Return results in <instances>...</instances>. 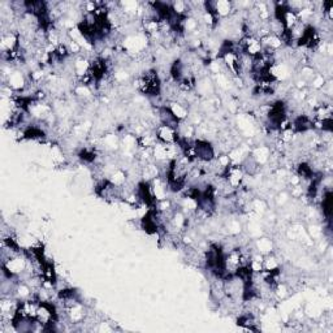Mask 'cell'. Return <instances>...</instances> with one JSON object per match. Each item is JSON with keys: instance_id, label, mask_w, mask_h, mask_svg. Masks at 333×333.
Listing matches in <instances>:
<instances>
[{"instance_id": "3", "label": "cell", "mask_w": 333, "mask_h": 333, "mask_svg": "<svg viewBox=\"0 0 333 333\" xmlns=\"http://www.w3.org/2000/svg\"><path fill=\"white\" fill-rule=\"evenodd\" d=\"M195 150H197V158L199 161H211L216 158L215 147L207 139H194Z\"/></svg>"}, {"instance_id": "8", "label": "cell", "mask_w": 333, "mask_h": 333, "mask_svg": "<svg viewBox=\"0 0 333 333\" xmlns=\"http://www.w3.org/2000/svg\"><path fill=\"white\" fill-rule=\"evenodd\" d=\"M108 181L115 186L122 188L128 182V173L122 168H115L112 172L108 175Z\"/></svg>"}, {"instance_id": "6", "label": "cell", "mask_w": 333, "mask_h": 333, "mask_svg": "<svg viewBox=\"0 0 333 333\" xmlns=\"http://www.w3.org/2000/svg\"><path fill=\"white\" fill-rule=\"evenodd\" d=\"M165 106L168 107V110L172 112V115L175 116L176 119H177L180 122L185 121V120H188V117H189V115H190L189 106L184 105L182 102L175 100V102L167 103Z\"/></svg>"}, {"instance_id": "11", "label": "cell", "mask_w": 333, "mask_h": 333, "mask_svg": "<svg viewBox=\"0 0 333 333\" xmlns=\"http://www.w3.org/2000/svg\"><path fill=\"white\" fill-rule=\"evenodd\" d=\"M289 197H290V195H289L288 193L281 192L279 195H277V198H275V199H276V203L279 204V206L280 204H281V206H284V204L289 201Z\"/></svg>"}, {"instance_id": "9", "label": "cell", "mask_w": 333, "mask_h": 333, "mask_svg": "<svg viewBox=\"0 0 333 333\" xmlns=\"http://www.w3.org/2000/svg\"><path fill=\"white\" fill-rule=\"evenodd\" d=\"M281 269V263L280 259L276 257V254L271 253L268 255H264V260H263V271L268 272H276Z\"/></svg>"}, {"instance_id": "4", "label": "cell", "mask_w": 333, "mask_h": 333, "mask_svg": "<svg viewBox=\"0 0 333 333\" xmlns=\"http://www.w3.org/2000/svg\"><path fill=\"white\" fill-rule=\"evenodd\" d=\"M224 177L226 178L228 184L231 185L235 190H237L238 188H241L245 178V172H243L242 167L241 165H231L229 168H226Z\"/></svg>"}, {"instance_id": "10", "label": "cell", "mask_w": 333, "mask_h": 333, "mask_svg": "<svg viewBox=\"0 0 333 333\" xmlns=\"http://www.w3.org/2000/svg\"><path fill=\"white\" fill-rule=\"evenodd\" d=\"M308 235L313 240H320L322 236H324L323 235V229L319 225H314V224L308 226Z\"/></svg>"}, {"instance_id": "7", "label": "cell", "mask_w": 333, "mask_h": 333, "mask_svg": "<svg viewBox=\"0 0 333 333\" xmlns=\"http://www.w3.org/2000/svg\"><path fill=\"white\" fill-rule=\"evenodd\" d=\"M254 247L262 255H268L274 253V241L268 237H258L254 242Z\"/></svg>"}, {"instance_id": "5", "label": "cell", "mask_w": 333, "mask_h": 333, "mask_svg": "<svg viewBox=\"0 0 333 333\" xmlns=\"http://www.w3.org/2000/svg\"><path fill=\"white\" fill-rule=\"evenodd\" d=\"M271 154H272L271 147L262 144V146H257L254 147V149H252V154H250V155H252V158L257 161L258 165L265 167L269 163Z\"/></svg>"}, {"instance_id": "2", "label": "cell", "mask_w": 333, "mask_h": 333, "mask_svg": "<svg viewBox=\"0 0 333 333\" xmlns=\"http://www.w3.org/2000/svg\"><path fill=\"white\" fill-rule=\"evenodd\" d=\"M150 188H151V193H153L155 201H164L170 198V186H168V181L164 176H159V177L154 178L150 182Z\"/></svg>"}, {"instance_id": "1", "label": "cell", "mask_w": 333, "mask_h": 333, "mask_svg": "<svg viewBox=\"0 0 333 333\" xmlns=\"http://www.w3.org/2000/svg\"><path fill=\"white\" fill-rule=\"evenodd\" d=\"M154 133H155V137L156 139H158V142H160V143H177L178 139H180L177 129L173 127H170V125H158V127L155 128V130H154Z\"/></svg>"}]
</instances>
